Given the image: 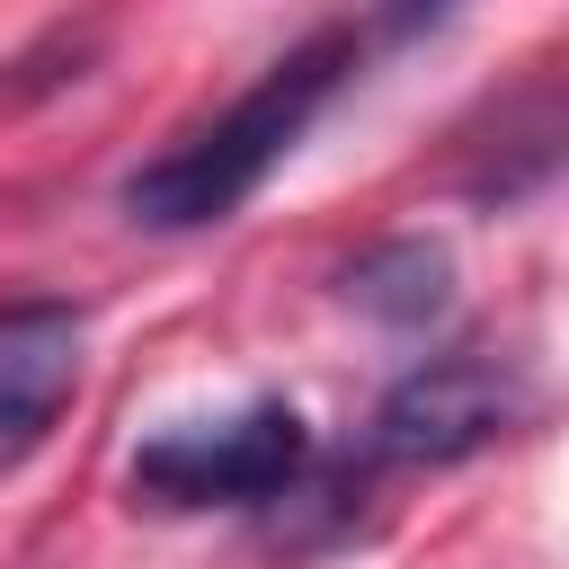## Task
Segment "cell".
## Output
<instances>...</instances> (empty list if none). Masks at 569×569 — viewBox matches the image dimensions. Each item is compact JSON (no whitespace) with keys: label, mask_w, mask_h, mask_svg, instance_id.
<instances>
[{"label":"cell","mask_w":569,"mask_h":569,"mask_svg":"<svg viewBox=\"0 0 569 569\" xmlns=\"http://www.w3.org/2000/svg\"><path fill=\"white\" fill-rule=\"evenodd\" d=\"M311 427L293 400H249L231 418L169 427L133 453V498L151 507H267L302 480Z\"/></svg>","instance_id":"obj_3"},{"label":"cell","mask_w":569,"mask_h":569,"mask_svg":"<svg viewBox=\"0 0 569 569\" xmlns=\"http://www.w3.org/2000/svg\"><path fill=\"white\" fill-rule=\"evenodd\" d=\"M356 53H365L356 27H320V36H302L293 53H276L222 116H204L196 133H178L160 160H142V169L124 178V213H133L142 231L231 222V213L267 187V169L311 133V116L347 89Z\"/></svg>","instance_id":"obj_1"},{"label":"cell","mask_w":569,"mask_h":569,"mask_svg":"<svg viewBox=\"0 0 569 569\" xmlns=\"http://www.w3.org/2000/svg\"><path fill=\"white\" fill-rule=\"evenodd\" d=\"M338 293H347L365 320H382V329H427V320H445V302H453V258H445V240H427V231H391V240H373V249H356V258L338 267Z\"/></svg>","instance_id":"obj_5"},{"label":"cell","mask_w":569,"mask_h":569,"mask_svg":"<svg viewBox=\"0 0 569 569\" xmlns=\"http://www.w3.org/2000/svg\"><path fill=\"white\" fill-rule=\"evenodd\" d=\"M71 391H80V302H53V293L0 302V462L44 445Z\"/></svg>","instance_id":"obj_4"},{"label":"cell","mask_w":569,"mask_h":569,"mask_svg":"<svg viewBox=\"0 0 569 569\" xmlns=\"http://www.w3.org/2000/svg\"><path fill=\"white\" fill-rule=\"evenodd\" d=\"M533 418V382L516 356H489V347H453V356H427L409 365L382 409H373V462H409V471H445V462H471L489 453L498 436H516Z\"/></svg>","instance_id":"obj_2"}]
</instances>
